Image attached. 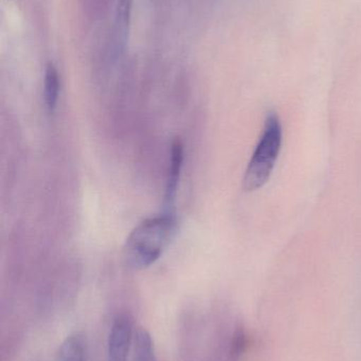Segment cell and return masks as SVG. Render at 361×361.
<instances>
[{"mask_svg":"<svg viewBox=\"0 0 361 361\" xmlns=\"http://www.w3.org/2000/svg\"><path fill=\"white\" fill-rule=\"evenodd\" d=\"M133 339V324L127 315L117 316L108 337L110 361H126Z\"/></svg>","mask_w":361,"mask_h":361,"instance_id":"cell-3","label":"cell"},{"mask_svg":"<svg viewBox=\"0 0 361 361\" xmlns=\"http://www.w3.org/2000/svg\"><path fill=\"white\" fill-rule=\"evenodd\" d=\"M184 165V144L176 139L172 144L171 157H170L169 173H167V186L165 195V212H174L173 206L177 195Z\"/></svg>","mask_w":361,"mask_h":361,"instance_id":"cell-4","label":"cell"},{"mask_svg":"<svg viewBox=\"0 0 361 361\" xmlns=\"http://www.w3.org/2000/svg\"><path fill=\"white\" fill-rule=\"evenodd\" d=\"M59 78L57 68L52 63H49L45 71L44 97L47 109L53 114L57 109L59 102Z\"/></svg>","mask_w":361,"mask_h":361,"instance_id":"cell-5","label":"cell"},{"mask_svg":"<svg viewBox=\"0 0 361 361\" xmlns=\"http://www.w3.org/2000/svg\"><path fill=\"white\" fill-rule=\"evenodd\" d=\"M246 349V336L243 331L239 330L235 332L232 341V356L239 358L244 353Z\"/></svg>","mask_w":361,"mask_h":361,"instance_id":"cell-9","label":"cell"},{"mask_svg":"<svg viewBox=\"0 0 361 361\" xmlns=\"http://www.w3.org/2000/svg\"><path fill=\"white\" fill-rule=\"evenodd\" d=\"M134 0H118L116 10V34L119 44L126 42L131 23V8Z\"/></svg>","mask_w":361,"mask_h":361,"instance_id":"cell-6","label":"cell"},{"mask_svg":"<svg viewBox=\"0 0 361 361\" xmlns=\"http://www.w3.org/2000/svg\"><path fill=\"white\" fill-rule=\"evenodd\" d=\"M55 361H85V347L78 336H70L61 343Z\"/></svg>","mask_w":361,"mask_h":361,"instance_id":"cell-7","label":"cell"},{"mask_svg":"<svg viewBox=\"0 0 361 361\" xmlns=\"http://www.w3.org/2000/svg\"><path fill=\"white\" fill-rule=\"evenodd\" d=\"M134 361H155L152 338L146 330L137 333Z\"/></svg>","mask_w":361,"mask_h":361,"instance_id":"cell-8","label":"cell"},{"mask_svg":"<svg viewBox=\"0 0 361 361\" xmlns=\"http://www.w3.org/2000/svg\"><path fill=\"white\" fill-rule=\"evenodd\" d=\"M176 228L174 212H163L142 221L129 233L124 246L129 264L146 269L154 264L167 250Z\"/></svg>","mask_w":361,"mask_h":361,"instance_id":"cell-1","label":"cell"},{"mask_svg":"<svg viewBox=\"0 0 361 361\" xmlns=\"http://www.w3.org/2000/svg\"><path fill=\"white\" fill-rule=\"evenodd\" d=\"M281 144V123L277 114H271L244 176L243 187L246 191L256 190L266 184L275 169Z\"/></svg>","mask_w":361,"mask_h":361,"instance_id":"cell-2","label":"cell"}]
</instances>
